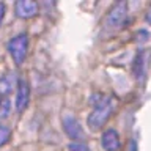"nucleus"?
Returning <instances> with one entry per match:
<instances>
[{
	"instance_id": "1",
	"label": "nucleus",
	"mask_w": 151,
	"mask_h": 151,
	"mask_svg": "<svg viewBox=\"0 0 151 151\" xmlns=\"http://www.w3.org/2000/svg\"><path fill=\"white\" fill-rule=\"evenodd\" d=\"M116 106V99L112 96V94H107V96H101L99 101L94 104L93 112L88 115V126L90 129L93 131H99L101 127L107 123V120L110 118V115L115 110Z\"/></svg>"
},
{
	"instance_id": "2",
	"label": "nucleus",
	"mask_w": 151,
	"mask_h": 151,
	"mask_svg": "<svg viewBox=\"0 0 151 151\" xmlns=\"http://www.w3.org/2000/svg\"><path fill=\"white\" fill-rule=\"evenodd\" d=\"M126 22H127V3L118 2L107 13L106 21H104V27L110 32H115V30H120V28L124 27Z\"/></svg>"
},
{
	"instance_id": "3",
	"label": "nucleus",
	"mask_w": 151,
	"mask_h": 151,
	"mask_svg": "<svg viewBox=\"0 0 151 151\" xmlns=\"http://www.w3.org/2000/svg\"><path fill=\"white\" fill-rule=\"evenodd\" d=\"M27 50H28V36L25 33H21V35H17V36L9 40L8 52L17 66H21L24 63V60L27 57Z\"/></svg>"
},
{
	"instance_id": "4",
	"label": "nucleus",
	"mask_w": 151,
	"mask_h": 151,
	"mask_svg": "<svg viewBox=\"0 0 151 151\" xmlns=\"http://www.w3.org/2000/svg\"><path fill=\"white\" fill-rule=\"evenodd\" d=\"M38 6L36 2H30V0H19L14 5V11H16V16L21 19H30L33 16L38 14Z\"/></svg>"
},
{
	"instance_id": "5",
	"label": "nucleus",
	"mask_w": 151,
	"mask_h": 151,
	"mask_svg": "<svg viewBox=\"0 0 151 151\" xmlns=\"http://www.w3.org/2000/svg\"><path fill=\"white\" fill-rule=\"evenodd\" d=\"M30 101V87L27 80L21 79L17 82V94H16V109L17 112H24Z\"/></svg>"
},
{
	"instance_id": "6",
	"label": "nucleus",
	"mask_w": 151,
	"mask_h": 151,
	"mask_svg": "<svg viewBox=\"0 0 151 151\" xmlns=\"http://www.w3.org/2000/svg\"><path fill=\"white\" fill-rule=\"evenodd\" d=\"M101 143H102V148L106 151H118L121 148V140H120V135L115 129H107L106 132L102 134V139H101Z\"/></svg>"
},
{
	"instance_id": "7",
	"label": "nucleus",
	"mask_w": 151,
	"mask_h": 151,
	"mask_svg": "<svg viewBox=\"0 0 151 151\" xmlns=\"http://www.w3.org/2000/svg\"><path fill=\"white\" fill-rule=\"evenodd\" d=\"M63 126H65L66 134H68L73 140L77 142V140H82L83 139V131H82V127H80L79 121L76 120V118H73L71 115L63 118Z\"/></svg>"
},
{
	"instance_id": "8",
	"label": "nucleus",
	"mask_w": 151,
	"mask_h": 151,
	"mask_svg": "<svg viewBox=\"0 0 151 151\" xmlns=\"http://www.w3.org/2000/svg\"><path fill=\"white\" fill-rule=\"evenodd\" d=\"M19 82L16 73H8L3 77H0V94L2 96H8L13 91V88L16 87V83Z\"/></svg>"
},
{
	"instance_id": "9",
	"label": "nucleus",
	"mask_w": 151,
	"mask_h": 151,
	"mask_svg": "<svg viewBox=\"0 0 151 151\" xmlns=\"http://www.w3.org/2000/svg\"><path fill=\"white\" fill-rule=\"evenodd\" d=\"M9 109H11V104H9L6 98H3L0 101V120H3V118H6L9 115Z\"/></svg>"
},
{
	"instance_id": "10",
	"label": "nucleus",
	"mask_w": 151,
	"mask_h": 151,
	"mask_svg": "<svg viewBox=\"0 0 151 151\" xmlns=\"http://www.w3.org/2000/svg\"><path fill=\"white\" fill-rule=\"evenodd\" d=\"M9 137H11V131L5 126H0V146H3L5 143H8Z\"/></svg>"
},
{
	"instance_id": "11",
	"label": "nucleus",
	"mask_w": 151,
	"mask_h": 151,
	"mask_svg": "<svg viewBox=\"0 0 151 151\" xmlns=\"http://www.w3.org/2000/svg\"><path fill=\"white\" fill-rule=\"evenodd\" d=\"M68 151H90V148L85 143H80V142H73L68 146Z\"/></svg>"
},
{
	"instance_id": "12",
	"label": "nucleus",
	"mask_w": 151,
	"mask_h": 151,
	"mask_svg": "<svg viewBox=\"0 0 151 151\" xmlns=\"http://www.w3.org/2000/svg\"><path fill=\"white\" fill-rule=\"evenodd\" d=\"M3 16H5V3H2V2H0V25H2Z\"/></svg>"
},
{
	"instance_id": "13",
	"label": "nucleus",
	"mask_w": 151,
	"mask_h": 151,
	"mask_svg": "<svg viewBox=\"0 0 151 151\" xmlns=\"http://www.w3.org/2000/svg\"><path fill=\"white\" fill-rule=\"evenodd\" d=\"M146 22L151 24V6L148 8V13H146Z\"/></svg>"
}]
</instances>
